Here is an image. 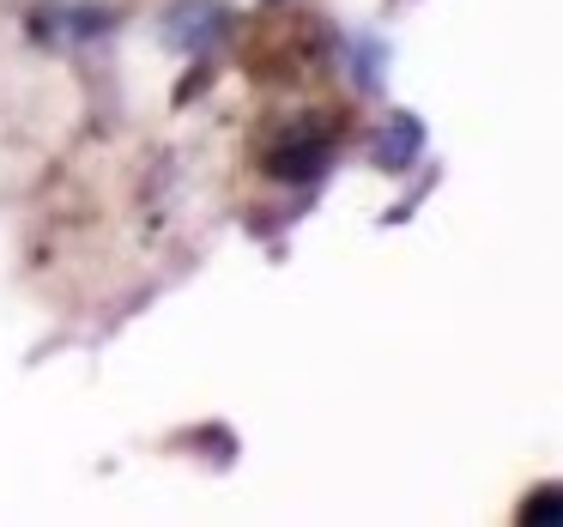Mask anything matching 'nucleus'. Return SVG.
<instances>
[{"label":"nucleus","mask_w":563,"mask_h":527,"mask_svg":"<svg viewBox=\"0 0 563 527\" xmlns=\"http://www.w3.org/2000/svg\"><path fill=\"white\" fill-rule=\"evenodd\" d=\"M328 158H333V134L321 122H297V128H285L279 140L267 146V171L279 176V183H316L321 171H328Z\"/></svg>","instance_id":"1"},{"label":"nucleus","mask_w":563,"mask_h":527,"mask_svg":"<svg viewBox=\"0 0 563 527\" xmlns=\"http://www.w3.org/2000/svg\"><path fill=\"white\" fill-rule=\"evenodd\" d=\"M164 37L183 55H207L224 37V7L219 0H176V13L164 19Z\"/></svg>","instance_id":"2"},{"label":"nucleus","mask_w":563,"mask_h":527,"mask_svg":"<svg viewBox=\"0 0 563 527\" xmlns=\"http://www.w3.org/2000/svg\"><path fill=\"white\" fill-rule=\"evenodd\" d=\"M418 152H424V122L406 116V110H394L388 128L376 134V164H382V171H412Z\"/></svg>","instance_id":"3"},{"label":"nucleus","mask_w":563,"mask_h":527,"mask_svg":"<svg viewBox=\"0 0 563 527\" xmlns=\"http://www.w3.org/2000/svg\"><path fill=\"white\" fill-rule=\"evenodd\" d=\"M521 521H527V527H533V521H545V527L558 521V485H545V491H539V497L521 509Z\"/></svg>","instance_id":"4"}]
</instances>
